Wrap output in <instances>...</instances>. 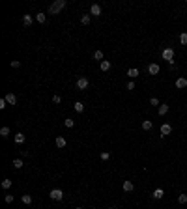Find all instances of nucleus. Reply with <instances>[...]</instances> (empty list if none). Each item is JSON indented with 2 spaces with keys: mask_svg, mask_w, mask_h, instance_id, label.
<instances>
[{
  "mask_svg": "<svg viewBox=\"0 0 187 209\" xmlns=\"http://www.w3.org/2000/svg\"><path fill=\"white\" fill-rule=\"evenodd\" d=\"M150 105H153V106H157V108H159V99H157V97H152V99H150Z\"/></svg>",
  "mask_w": 187,
  "mask_h": 209,
  "instance_id": "obj_30",
  "label": "nucleus"
},
{
  "mask_svg": "<svg viewBox=\"0 0 187 209\" xmlns=\"http://www.w3.org/2000/svg\"><path fill=\"white\" fill-rule=\"evenodd\" d=\"M56 148H66V138L64 136H56Z\"/></svg>",
  "mask_w": 187,
  "mask_h": 209,
  "instance_id": "obj_16",
  "label": "nucleus"
},
{
  "mask_svg": "<svg viewBox=\"0 0 187 209\" xmlns=\"http://www.w3.org/2000/svg\"><path fill=\"white\" fill-rule=\"evenodd\" d=\"M180 43H182V45H187V32H184L180 35Z\"/></svg>",
  "mask_w": 187,
  "mask_h": 209,
  "instance_id": "obj_28",
  "label": "nucleus"
},
{
  "mask_svg": "<svg viewBox=\"0 0 187 209\" xmlns=\"http://www.w3.org/2000/svg\"><path fill=\"white\" fill-rule=\"evenodd\" d=\"M25 140H26V136L23 135V133H17V135H15V142H17V144H23Z\"/></svg>",
  "mask_w": 187,
  "mask_h": 209,
  "instance_id": "obj_20",
  "label": "nucleus"
},
{
  "mask_svg": "<svg viewBox=\"0 0 187 209\" xmlns=\"http://www.w3.org/2000/svg\"><path fill=\"white\" fill-rule=\"evenodd\" d=\"M81 22H82V25H90V15H82Z\"/></svg>",
  "mask_w": 187,
  "mask_h": 209,
  "instance_id": "obj_27",
  "label": "nucleus"
},
{
  "mask_svg": "<svg viewBox=\"0 0 187 209\" xmlns=\"http://www.w3.org/2000/svg\"><path fill=\"white\" fill-rule=\"evenodd\" d=\"M94 209H95V207H94Z\"/></svg>",
  "mask_w": 187,
  "mask_h": 209,
  "instance_id": "obj_39",
  "label": "nucleus"
},
{
  "mask_svg": "<svg viewBox=\"0 0 187 209\" xmlns=\"http://www.w3.org/2000/svg\"><path fill=\"white\" fill-rule=\"evenodd\" d=\"M36 21H38V22H39V25H43V22H45V21H47V17H45V13H41V11H39V13H38V15H36Z\"/></svg>",
  "mask_w": 187,
  "mask_h": 209,
  "instance_id": "obj_18",
  "label": "nucleus"
},
{
  "mask_svg": "<svg viewBox=\"0 0 187 209\" xmlns=\"http://www.w3.org/2000/svg\"><path fill=\"white\" fill-rule=\"evenodd\" d=\"M109 69H110V62L103 60V62H101V71H109Z\"/></svg>",
  "mask_w": 187,
  "mask_h": 209,
  "instance_id": "obj_23",
  "label": "nucleus"
},
{
  "mask_svg": "<svg viewBox=\"0 0 187 209\" xmlns=\"http://www.w3.org/2000/svg\"><path fill=\"white\" fill-rule=\"evenodd\" d=\"M53 103L60 105V103H62V97H60V95H54V97H53Z\"/></svg>",
  "mask_w": 187,
  "mask_h": 209,
  "instance_id": "obj_31",
  "label": "nucleus"
},
{
  "mask_svg": "<svg viewBox=\"0 0 187 209\" xmlns=\"http://www.w3.org/2000/svg\"><path fill=\"white\" fill-rule=\"evenodd\" d=\"M64 125H66L67 129H71V127H73V125H75V120H71V118H67V120L64 121Z\"/></svg>",
  "mask_w": 187,
  "mask_h": 209,
  "instance_id": "obj_24",
  "label": "nucleus"
},
{
  "mask_svg": "<svg viewBox=\"0 0 187 209\" xmlns=\"http://www.w3.org/2000/svg\"><path fill=\"white\" fill-rule=\"evenodd\" d=\"M178 202L180 204H187V194H180L178 196Z\"/></svg>",
  "mask_w": 187,
  "mask_h": 209,
  "instance_id": "obj_29",
  "label": "nucleus"
},
{
  "mask_svg": "<svg viewBox=\"0 0 187 209\" xmlns=\"http://www.w3.org/2000/svg\"><path fill=\"white\" fill-rule=\"evenodd\" d=\"M185 86H187V78L178 77V78H176V88H178V90H184Z\"/></svg>",
  "mask_w": 187,
  "mask_h": 209,
  "instance_id": "obj_6",
  "label": "nucleus"
},
{
  "mask_svg": "<svg viewBox=\"0 0 187 209\" xmlns=\"http://www.w3.org/2000/svg\"><path fill=\"white\" fill-rule=\"evenodd\" d=\"M4 99H6V101H8V105H11V106L17 105V95H15V93H8Z\"/></svg>",
  "mask_w": 187,
  "mask_h": 209,
  "instance_id": "obj_7",
  "label": "nucleus"
},
{
  "mask_svg": "<svg viewBox=\"0 0 187 209\" xmlns=\"http://www.w3.org/2000/svg\"><path fill=\"white\" fill-rule=\"evenodd\" d=\"M152 127H153V123L150 120H144V121H142V129H144V131H150Z\"/></svg>",
  "mask_w": 187,
  "mask_h": 209,
  "instance_id": "obj_19",
  "label": "nucleus"
},
{
  "mask_svg": "<svg viewBox=\"0 0 187 209\" xmlns=\"http://www.w3.org/2000/svg\"><path fill=\"white\" fill-rule=\"evenodd\" d=\"M66 7V0H56V2H53L51 4V7H49V13L51 15H58L60 11Z\"/></svg>",
  "mask_w": 187,
  "mask_h": 209,
  "instance_id": "obj_1",
  "label": "nucleus"
},
{
  "mask_svg": "<svg viewBox=\"0 0 187 209\" xmlns=\"http://www.w3.org/2000/svg\"><path fill=\"white\" fill-rule=\"evenodd\" d=\"M88 86H90V80H88L86 77H81V78L77 80V88H79V90H86Z\"/></svg>",
  "mask_w": 187,
  "mask_h": 209,
  "instance_id": "obj_4",
  "label": "nucleus"
},
{
  "mask_svg": "<svg viewBox=\"0 0 187 209\" xmlns=\"http://www.w3.org/2000/svg\"><path fill=\"white\" fill-rule=\"evenodd\" d=\"M0 136H2V138H8V136H10V127H2L0 129Z\"/></svg>",
  "mask_w": 187,
  "mask_h": 209,
  "instance_id": "obj_22",
  "label": "nucleus"
},
{
  "mask_svg": "<svg viewBox=\"0 0 187 209\" xmlns=\"http://www.w3.org/2000/svg\"><path fill=\"white\" fill-rule=\"evenodd\" d=\"M109 157H110V155H109L107 151H103V153H101V161H109Z\"/></svg>",
  "mask_w": 187,
  "mask_h": 209,
  "instance_id": "obj_36",
  "label": "nucleus"
},
{
  "mask_svg": "<svg viewBox=\"0 0 187 209\" xmlns=\"http://www.w3.org/2000/svg\"><path fill=\"white\" fill-rule=\"evenodd\" d=\"M125 88H127V90H135V82H133V80H129V82H127V86H125Z\"/></svg>",
  "mask_w": 187,
  "mask_h": 209,
  "instance_id": "obj_34",
  "label": "nucleus"
},
{
  "mask_svg": "<svg viewBox=\"0 0 187 209\" xmlns=\"http://www.w3.org/2000/svg\"><path fill=\"white\" fill-rule=\"evenodd\" d=\"M133 189H135V185H133V181H129V179H125V181H124V191H125V192H131V191H133Z\"/></svg>",
  "mask_w": 187,
  "mask_h": 209,
  "instance_id": "obj_11",
  "label": "nucleus"
},
{
  "mask_svg": "<svg viewBox=\"0 0 187 209\" xmlns=\"http://www.w3.org/2000/svg\"><path fill=\"white\" fill-rule=\"evenodd\" d=\"M2 189H11V179H2Z\"/></svg>",
  "mask_w": 187,
  "mask_h": 209,
  "instance_id": "obj_25",
  "label": "nucleus"
},
{
  "mask_svg": "<svg viewBox=\"0 0 187 209\" xmlns=\"http://www.w3.org/2000/svg\"><path fill=\"white\" fill-rule=\"evenodd\" d=\"M23 22H25V26H30L32 22H34V19H32V15H23Z\"/></svg>",
  "mask_w": 187,
  "mask_h": 209,
  "instance_id": "obj_13",
  "label": "nucleus"
},
{
  "mask_svg": "<svg viewBox=\"0 0 187 209\" xmlns=\"http://www.w3.org/2000/svg\"><path fill=\"white\" fill-rule=\"evenodd\" d=\"M163 196H165V191H163V189H155V191L152 192V198L153 200H161Z\"/></svg>",
  "mask_w": 187,
  "mask_h": 209,
  "instance_id": "obj_9",
  "label": "nucleus"
},
{
  "mask_svg": "<svg viewBox=\"0 0 187 209\" xmlns=\"http://www.w3.org/2000/svg\"><path fill=\"white\" fill-rule=\"evenodd\" d=\"M172 133V127H170L169 123H163L161 125V136H166V135H170Z\"/></svg>",
  "mask_w": 187,
  "mask_h": 209,
  "instance_id": "obj_8",
  "label": "nucleus"
},
{
  "mask_svg": "<svg viewBox=\"0 0 187 209\" xmlns=\"http://www.w3.org/2000/svg\"><path fill=\"white\" fill-rule=\"evenodd\" d=\"M166 112H169V105H159V108H157V114H159V116H165Z\"/></svg>",
  "mask_w": 187,
  "mask_h": 209,
  "instance_id": "obj_12",
  "label": "nucleus"
},
{
  "mask_svg": "<svg viewBox=\"0 0 187 209\" xmlns=\"http://www.w3.org/2000/svg\"><path fill=\"white\" fill-rule=\"evenodd\" d=\"M90 13L95 15V17H101V6H99V4H92V7H90Z\"/></svg>",
  "mask_w": 187,
  "mask_h": 209,
  "instance_id": "obj_5",
  "label": "nucleus"
},
{
  "mask_svg": "<svg viewBox=\"0 0 187 209\" xmlns=\"http://www.w3.org/2000/svg\"><path fill=\"white\" fill-rule=\"evenodd\" d=\"M49 198L54 200V202H60V200L64 198V192L60 191V189H53V191L49 192Z\"/></svg>",
  "mask_w": 187,
  "mask_h": 209,
  "instance_id": "obj_3",
  "label": "nucleus"
},
{
  "mask_svg": "<svg viewBox=\"0 0 187 209\" xmlns=\"http://www.w3.org/2000/svg\"><path fill=\"white\" fill-rule=\"evenodd\" d=\"M77 209H82V207H77Z\"/></svg>",
  "mask_w": 187,
  "mask_h": 209,
  "instance_id": "obj_38",
  "label": "nucleus"
},
{
  "mask_svg": "<svg viewBox=\"0 0 187 209\" xmlns=\"http://www.w3.org/2000/svg\"><path fill=\"white\" fill-rule=\"evenodd\" d=\"M6 106H8V101H6V99H0V108L4 110V108H6Z\"/></svg>",
  "mask_w": 187,
  "mask_h": 209,
  "instance_id": "obj_35",
  "label": "nucleus"
},
{
  "mask_svg": "<svg viewBox=\"0 0 187 209\" xmlns=\"http://www.w3.org/2000/svg\"><path fill=\"white\" fill-rule=\"evenodd\" d=\"M73 108L77 110V112H84V103H82V101H77V103L73 105Z\"/></svg>",
  "mask_w": 187,
  "mask_h": 209,
  "instance_id": "obj_15",
  "label": "nucleus"
},
{
  "mask_svg": "<svg viewBox=\"0 0 187 209\" xmlns=\"http://www.w3.org/2000/svg\"><path fill=\"white\" fill-rule=\"evenodd\" d=\"M109 209H116V207H109Z\"/></svg>",
  "mask_w": 187,
  "mask_h": 209,
  "instance_id": "obj_37",
  "label": "nucleus"
},
{
  "mask_svg": "<svg viewBox=\"0 0 187 209\" xmlns=\"http://www.w3.org/2000/svg\"><path fill=\"white\" fill-rule=\"evenodd\" d=\"M21 202L26 204V206H30V204H32V196H30V194H23V196H21Z\"/></svg>",
  "mask_w": 187,
  "mask_h": 209,
  "instance_id": "obj_17",
  "label": "nucleus"
},
{
  "mask_svg": "<svg viewBox=\"0 0 187 209\" xmlns=\"http://www.w3.org/2000/svg\"><path fill=\"white\" fill-rule=\"evenodd\" d=\"M159 71H161V69H159L157 64H150V65H148V73H150V75H157Z\"/></svg>",
  "mask_w": 187,
  "mask_h": 209,
  "instance_id": "obj_10",
  "label": "nucleus"
},
{
  "mask_svg": "<svg viewBox=\"0 0 187 209\" xmlns=\"http://www.w3.org/2000/svg\"><path fill=\"white\" fill-rule=\"evenodd\" d=\"M11 164H13V168H17V170H19V168H23V166H25L23 159H13V161H11Z\"/></svg>",
  "mask_w": 187,
  "mask_h": 209,
  "instance_id": "obj_14",
  "label": "nucleus"
},
{
  "mask_svg": "<svg viewBox=\"0 0 187 209\" xmlns=\"http://www.w3.org/2000/svg\"><path fill=\"white\" fill-rule=\"evenodd\" d=\"M94 58H95V60H99V62H103V52H101V50H95Z\"/></svg>",
  "mask_w": 187,
  "mask_h": 209,
  "instance_id": "obj_26",
  "label": "nucleus"
},
{
  "mask_svg": "<svg viewBox=\"0 0 187 209\" xmlns=\"http://www.w3.org/2000/svg\"><path fill=\"white\" fill-rule=\"evenodd\" d=\"M127 75H129V78H131V80H133V78H135V77H138V69H137V67H133V69H129V71H127Z\"/></svg>",
  "mask_w": 187,
  "mask_h": 209,
  "instance_id": "obj_21",
  "label": "nucleus"
},
{
  "mask_svg": "<svg viewBox=\"0 0 187 209\" xmlns=\"http://www.w3.org/2000/svg\"><path fill=\"white\" fill-rule=\"evenodd\" d=\"M19 65H21V62H19V60H13V62H11V67H13V69H17Z\"/></svg>",
  "mask_w": 187,
  "mask_h": 209,
  "instance_id": "obj_33",
  "label": "nucleus"
},
{
  "mask_svg": "<svg viewBox=\"0 0 187 209\" xmlns=\"http://www.w3.org/2000/svg\"><path fill=\"white\" fill-rule=\"evenodd\" d=\"M4 200H6V204H11V202H13V194H6V198H4Z\"/></svg>",
  "mask_w": 187,
  "mask_h": 209,
  "instance_id": "obj_32",
  "label": "nucleus"
},
{
  "mask_svg": "<svg viewBox=\"0 0 187 209\" xmlns=\"http://www.w3.org/2000/svg\"><path fill=\"white\" fill-rule=\"evenodd\" d=\"M161 58H163V60H166L169 64H174V49H170V47H166V49H163V52H161Z\"/></svg>",
  "mask_w": 187,
  "mask_h": 209,
  "instance_id": "obj_2",
  "label": "nucleus"
}]
</instances>
